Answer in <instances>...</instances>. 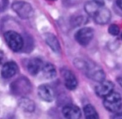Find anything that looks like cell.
I'll use <instances>...</instances> for the list:
<instances>
[{
	"instance_id": "cell-1",
	"label": "cell",
	"mask_w": 122,
	"mask_h": 119,
	"mask_svg": "<svg viewBox=\"0 0 122 119\" xmlns=\"http://www.w3.org/2000/svg\"><path fill=\"white\" fill-rule=\"evenodd\" d=\"M84 9L86 13L92 17L98 24H107L111 19L112 14L110 11L104 6V4L94 0L87 1L84 5Z\"/></svg>"
},
{
	"instance_id": "cell-2",
	"label": "cell",
	"mask_w": 122,
	"mask_h": 119,
	"mask_svg": "<svg viewBox=\"0 0 122 119\" xmlns=\"http://www.w3.org/2000/svg\"><path fill=\"white\" fill-rule=\"evenodd\" d=\"M77 63L79 65V66H77L79 69L84 70L87 76L90 77L92 79L98 82H102L104 80H105L106 75L104 70L101 69V67H98L97 65L92 62V63H87L86 62H82L80 60Z\"/></svg>"
},
{
	"instance_id": "cell-3",
	"label": "cell",
	"mask_w": 122,
	"mask_h": 119,
	"mask_svg": "<svg viewBox=\"0 0 122 119\" xmlns=\"http://www.w3.org/2000/svg\"><path fill=\"white\" fill-rule=\"evenodd\" d=\"M4 39L9 48L14 52H19L23 48L24 39L18 33L9 31L4 33Z\"/></svg>"
},
{
	"instance_id": "cell-4",
	"label": "cell",
	"mask_w": 122,
	"mask_h": 119,
	"mask_svg": "<svg viewBox=\"0 0 122 119\" xmlns=\"http://www.w3.org/2000/svg\"><path fill=\"white\" fill-rule=\"evenodd\" d=\"M104 106L106 109L111 112H118L122 107V99L121 95L117 92H112L104 98Z\"/></svg>"
},
{
	"instance_id": "cell-5",
	"label": "cell",
	"mask_w": 122,
	"mask_h": 119,
	"mask_svg": "<svg viewBox=\"0 0 122 119\" xmlns=\"http://www.w3.org/2000/svg\"><path fill=\"white\" fill-rule=\"evenodd\" d=\"M11 8L20 18L24 19L29 18L34 14L31 6L26 1H16L13 2Z\"/></svg>"
},
{
	"instance_id": "cell-6",
	"label": "cell",
	"mask_w": 122,
	"mask_h": 119,
	"mask_svg": "<svg viewBox=\"0 0 122 119\" xmlns=\"http://www.w3.org/2000/svg\"><path fill=\"white\" fill-rule=\"evenodd\" d=\"M94 37V30L92 28L86 27L79 30L75 34L76 41L83 46H86Z\"/></svg>"
},
{
	"instance_id": "cell-7",
	"label": "cell",
	"mask_w": 122,
	"mask_h": 119,
	"mask_svg": "<svg viewBox=\"0 0 122 119\" xmlns=\"http://www.w3.org/2000/svg\"><path fill=\"white\" fill-rule=\"evenodd\" d=\"M114 89V85L112 82L104 80L103 82H99V84L96 87L95 92L98 97L101 98H105L107 96L113 92Z\"/></svg>"
},
{
	"instance_id": "cell-8",
	"label": "cell",
	"mask_w": 122,
	"mask_h": 119,
	"mask_svg": "<svg viewBox=\"0 0 122 119\" xmlns=\"http://www.w3.org/2000/svg\"><path fill=\"white\" fill-rule=\"evenodd\" d=\"M38 94L42 100L46 102H51L54 99V92L53 89L47 84H42L39 87Z\"/></svg>"
},
{
	"instance_id": "cell-9",
	"label": "cell",
	"mask_w": 122,
	"mask_h": 119,
	"mask_svg": "<svg viewBox=\"0 0 122 119\" xmlns=\"http://www.w3.org/2000/svg\"><path fill=\"white\" fill-rule=\"evenodd\" d=\"M63 77L64 79V84L68 89L74 90L77 87V79L71 71L68 70H64L63 72Z\"/></svg>"
},
{
	"instance_id": "cell-10",
	"label": "cell",
	"mask_w": 122,
	"mask_h": 119,
	"mask_svg": "<svg viewBox=\"0 0 122 119\" xmlns=\"http://www.w3.org/2000/svg\"><path fill=\"white\" fill-rule=\"evenodd\" d=\"M17 70H18V66L13 61L7 62L2 67L1 76L4 79L11 78L16 73Z\"/></svg>"
},
{
	"instance_id": "cell-11",
	"label": "cell",
	"mask_w": 122,
	"mask_h": 119,
	"mask_svg": "<svg viewBox=\"0 0 122 119\" xmlns=\"http://www.w3.org/2000/svg\"><path fill=\"white\" fill-rule=\"evenodd\" d=\"M62 114L65 118L69 119H78L81 116V113L79 108L72 105L64 106L62 110Z\"/></svg>"
},
{
	"instance_id": "cell-12",
	"label": "cell",
	"mask_w": 122,
	"mask_h": 119,
	"mask_svg": "<svg viewBox=\"0 0 122 119\" xmlns=\"http://www.w3.org/2000/svg\"><path fill=\"white\" fill-rule=\"evenodd\" d=\"M44 64L39 58H32L27 64V70L33 76L36 75L41 70Z\"/></svg>"
},
{
	"instance_id": "cell-13",
	"label": "cell",
	"mask_w": 122,
	"mask_h": 119,
	"mask_svg": "<svg viewBox=\"0 0 122 119\" xmlns=\"http://www.w3.org/2000/svg\"><path fill=\"white\" fill-rule=\"evenodd\" d=\"M26 82H27L26 79H24V78L19 79V80L16 81L12 84H11L12 86V91L16 92L17 94L27 93L28 91L29 90L30 84L29 82H28L26 84H24Z\"/></svg>"
},
{
	"instance_id": "cell-14",
	"label": "cell",
	"mask_w": 122,
	"mask_h": 119,
	"mask_svg": "<svg viewBox=\"0 0 122 119\" xmlns=\"http://www.w3.org/2000/svg\"><path fill=\"white\" fill-rule=\"evenodd\" d=\"M41 71L44 77L49 79L54 78L56 75V71L55 67L49 62H46V64H44Z\"/></svg>"
},
{
	"instance_id": "cell-15",
	"label": "cell",
	"mask_w": 122,
	"mask_h": 119,
	"mask_svg": "<svg viewBox=\"0 0 122 119\" xmlns=\"http://www.w3.org/2000/svg\"><path fill=\"white\" fill-rule=\"evenodd\" d=\"M46 42L48 45L53 50L55 53H59L60 51V45L59 41L55 35L53 34L49 33L46 36Z\"/></svg>"
},
{
	"instance_id": "cell-16",
	"label": "cell",
	"mask_w": 122,
	"mask_h": 119,
	"mask_svg": "<svg viewBox=\"0 0 122 119\" xmlns=\"http://www.w3.org/2000/svg\"><path fill=\"white\" fill-rule=\"evenodd\" d=\"M84 113L86 119H96L99 118L97 111L91 104H87L84 107Z\"/></svg>"
},
{
	"instance_id": "cell-17",
	"label": "cell",
	"mask_w": 122,
	"mask_h": 119,
	"mask_svg": "<svg viewBox=\"0 0 122 119\" xmlns=\"http://www.w3.org/2000/svg\"><path fill=\"white\" fill-rule=\"evenodd\" d=\"M19 106L20 107L26 111L31 112L35 109V105L32 101L28 99H21L19 101Z\"/></svg>"
},
{
	"instance_id": "cell-18",
	"label": "cell",
	"mask_w": 122,
	"mask_h": 119,
	"mask_svg": "<svg viewBox=\"0 0 122 119\" xmlns=\"http://www.w3.org/2000/svg\"><path fill=\"white\" fill-rule=\"evenodd\" d=\"M108 31L112 35H118L119 34L120 29L117 24H111L109 27Z\"/></svg>"
},
{
	"instance_id": "cell-19",
	"label": "cell",
	"mask_w": 122,
	"mask_h": 119,
	"mask_svg": "<svg viewBox=\"0 0 122 119\" xmlns=\"http://www.w3.org/2000/svg\"><path fill=\"white\" fill-rule=\"evenodd\" d=\"M113 118L114 119H122V112L116 114L115 115H114Z\"/></svg>"
},
{
	"instance_id": "cell-20",
	"label": "cell",
	"mask_w": 122,
	"mask_h": 119,
	"mask_svg": "<svg viewBox=\"0 0 122 119\" xmlns=\"http://www.w3.org/2000/svg\"><path fill=\"white\" fill-rule=\"evenodd\" d=\"M117 4L118 7L122 10V0H117Z\"/></svg>"
},
{
	"instance_id": "cell-21",
	"label": "cell",
	"mask_w": 122,
	"mask_h": 119,
	"mask_svg": "<svg viewBox=\"0 0 122 119\" xmlns=\"http://www.w3.org/2000/svg\"><path fill=\"white\" fill-rule=\"evenodd\" d=\"M117 82H118V83L122 87V77H121V78H118V79H117Z\"/></svg>"
},
{
	"instance_id": "cell-22",
	"label": "cell",
	"mask_w": 122,
	"mask_h": 119,
	"mask_svg": "<svg viewBox=\"0 0 122 119\" xmlns=\"http://www.w3.org/2000/svg\"><path fill=\"white\" fill-rule=\"evenodd\" d=\"M94 1H98V2H99V3H101V4H104V0H94Z\"/></svg>"
},
{
	"instance_id": "cell-23",
	"label": "cell",
	"mask_w": 122,
	"mask_h": 119,
	"mask_svg": "<svg viewBox=\"0 0 122 119\" xmlns=\"http://www.w3.org/2000/svg\"><path fill=\"white\" fill-rule=\"evenodd\" d=\"M48 1H56V0H48Z\"/></svg>"
},
{
	"instance_id": "cell-24",
	"label": "cell",
	"mask_w": 122,
	"mask_h": 119,
	"mask_svg": "<svg viewBox=\"0 0 122 119\" xmlns=\"http://www.w3.org/2000/svg\"><path fill=\"white\" fill-rule=\"evenodd\" d=\"M121 38H122V34H121Z\"/></svg>"
}]
</instances>
